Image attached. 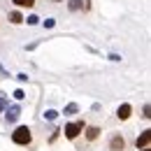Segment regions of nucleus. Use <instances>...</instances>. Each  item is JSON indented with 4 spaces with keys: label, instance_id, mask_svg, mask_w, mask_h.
<instances>
[{
    "label": "nucleus",
    "instance_id": "nucleus-1",
    "mask_svg": "<svg viewBox=\"0 0 151 151\" xmlns=\"http://www.w3.org/2000/svg\"><path fill=\"white\" fill-rule=\"evenodd\" d=\"M12 142L17 147H30L33 144V130L28 126H19L17 130L12 132Z\"/></svg>",
    "mask_w": 151,
    "mask_h": 151
},
{
    "label": "nucleus",
    "instance_id": "nucleus-2",
    "mask_svg": "<svg viewBox=\"0 0 151 151\" xmlns=\"http://www.w3.org/2000/svg\"><path fill=\"white\" fill-rule=\"evenodd\" d=\"M84 128H86V121H84V119H79V121H72V123H68V126H65V130H63V135H65V139H70V142H77V139L81 137Z\"/></svg>",
    "mask_w": 151,
    "mask_h": 151
},
{
    "label": "nucleus",
    "instance_id": "nucleus-3",
    "mask_svg": "<svg viewBox=\"0 0 151 151\" xmlns=\"http://www.w3.org/2000/svg\"><path fill=\"white\" fill-rule=\"evenodd\" d=\"M128 149V139L123 132H109L107 139V151H126Z\"/></svg>",
    "mask_w": 151,
    "mask_h": 151
},
{
    "label": "nucleus",
    "instance_id": "nucleus-4",
    "mask_svg": "<svg viewBox=\"0 0 151 151\" xmlns=\"http://www.w3.org/2000/svg\"><path fill=\"white\" fill-rule=\"evenodd\" d=\"M81 135H84L86 147H93L95 142L102 137V128H100V126H95V123H91V126L86 123V128H84V132H81Z\"/></svg>",
    "mask_w": 151,
    "mask_h": 151
},
{
    "label": "nucleus",
    "instance_id": "nucleus-5",
    "mask_svg": "<svg viewBox=\"0 0 151 151\" xmlns=\"http://www.w3.org/2000/svg\"><path fill=\"white\" fill-rule=\"evenodd\" d=\"M135 147L137 149H149L151 147V130H142L135 139Z\"/></svg>",
    "mask_w": 151,
    "mask_h": 151
},
{
    "label": "nucleus",
    "instance_id": "nucleus-6",
    "mask_svg": "<svg viewBox=\"0 0 151 151\" xmlns=\"http://www.w3.org/2000/svg\"><path fill=\"white\" fill-rule=\"evenodd\" d=\"M130 116H132V105L130 102L119 105V109H116V119H119V121H128Z\"/></svg>",
    "mask_w": 151,
    "mask_h": 151
},
{
    "label": "nucleus",
    "instance_id": "nucleus-7",
    "mask_svg": "<svg viewBox=\"0 0 151 151\" xmlns=\"http://www.w3.org/2000/svg\"><path fill=\"white\" fill-rule=\"evenodd\" d=\"M23 19H26V17H23V12H21V9H9V12H7V21H9L12 26H21Z\"/></svg>",
    "mask_w": 151,
    "mask_h": 151
},
{
    "label": "nucleus",
    "instance_id": "nucleus-8",
    "mask_svg": "<svg viewBox=\"0 0 151 151\" xmlns=\"http://www.w3.org/2000/svg\"><path fill=\"white\" fill-rule=\"evenodd\" d=\"M19 116H21V107H17V105L14 107H7V112H5V121L7 123H14Z\"/></svg>",
    "mask_w": 151,
    "mask_h": 151
},
{
    "label": "nucleus",
    "instance_id": "nucleus-9",
    "mask_svg": "<svg viewBox=\"0 0 151 151\" xmlns=\"http://www.w3.org/2000/svg\"><path fill=\"white\" fill-rule=\"evenodd\" d=\"M12 2L17 5V9H33L37 0H12Z\"/></svg>",
    "mask_w": 151,
    "mask_h": 151
},
{
    "label": "nucleus",
    "instance_id": "nucleus-10",
    "mask_svg": "<svg viewBox=\"0 0 151 151\" xmlns=\"http://www.w3.org/2000/svg\"><path fill=\"white\" fill-rule=\"evenodd\" d=\"M68 9L70 12H81V0H68Z\"/></svg>",
    "mask_w": 151,
    "mask_h": 151
},
{
    "label": "nucleus",
    "instance_id": "nucleus-11",
    "mask_svg": "<svg viewBox=\"0 0 151 151\" xmlns=\"http://www.w3.org/2000/svg\"><path fill=\"white\" fill-rule=\"evenodd\" d=\"M37 17H35V14H30V17H28V19H23V23H28V26H35V23H37Z\"/></svg>",
    "mask_w": 151,
    "mask_h": 151
},
{
    "label": "nucleus",
    "instance_id": "nucleus-12",
    "mask_svg": "<svg viewBox=\"0 0 151 151\" xmlns=\"http://www.w3.org/2000/svg\"><path fill=\"white\" fill-rule=\"evenodd\" d=\"M149 112H151L149 102H144V107H142V119H149Z\"/></svg>",
    "mask_w": 151,
    "mask_h": 151
},
{
    "label": "nucleus",
    "instance_id": "nucleus-13",
    "mask_svg": "<svg viewBox=\"0 0 151 151\" xmlns=\"http://www.w3.org/2000/svg\"><path fill=\"white\" fill-rule=\"evenodd\" d=\"M81 12H91V0H81Z\"/></svg>",
    "mask_w": 151,
    "mask_h": 151
},
{
    "label": "nucleus",
    "instance_id": "nucleus-14",
    "mask_svg": "<svg viewBox=\"0 0 151 151\" xmlns=\"http://www.w3.org/2000/svg\"><path fill=\"white\" fill-rule=\"evenodd\" d=\"M77 109H79V107H77L75 102H72V105H68V107H65V114H75Z\"/></svg>",
    "mask_w": 151,
    "mask_h": 151
},
{
    "label": "nucleus",
    "instance_id": "nucleus-15",
    "mask_svg": "<svg viewBox=\"0 0 151 151\" xmlns=\"http://www.w3.org/2000/svg\"><path fill=\"white\" fill-rule=\"evenodd\" d=\"M58 135H60V130H54V135L49 137V144H54V142H56V139H58Z\"/></svg>",
    "mask_w": 151,
    "mask_h": 151
},
{
    "label": "nucleus",
    "instance_id": "nucleus-16",
    "mask_svg": "<svg viewBox=\"0 0 151 151\" xmlns=\"http://www.w3.org/2000/svg\"><path fill=\"white\" fill-rule=\"evenodd\" d=\"M44 116H47V119H56V112H54V109H49V112L44 114Z\"/></svg>",
    "mask_w": 151,
    "mask_h": 151
},
{
    "label": "nucleus",
    "instance_id": "nucleus-17",
    "mask_svg": "<svg viewBox=\"0 0 151 151\" xmlns=\"http://www.w3.org/2000/svg\"><path fill=\"white\" fill-rule=\"evenodd\" d=\"M14 98H17V100H23V91H14Z\"/></svg>",
    "mask_w": 151,
    "mask_h": 151
},
{
    "label": "nucleus",
    "instance_id": "nucleus-18",
    "mask_svg": "<svg viewBox=\"0 0 151 151\" xmlns=\"http://www.w3.org/2000/svg\"><path fill=\"white\" fill-rule=\"evenodd\" d=\"M137 151H151V147H149V149H137Z\"/></svg>",
    "mask_w": 151,
    "mask_h": 151
},
{
    "label": "nucleus",
    "instance_id": "nucleus-19",
    "mask_svg": "<svg viewBox=\"0 0 151 151\" xmlns=\"http://www.w3.org/2000/svg\"><path fill=\"white\" fill-rule=\"evenodd\" d=\"M51 2H63V0H51Z\"/></svg>",
    "mask_w": 151,
    "mask_h": 151
}]
</instances>
